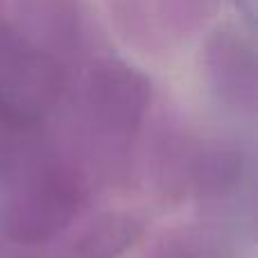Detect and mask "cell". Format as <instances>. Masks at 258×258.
Returning a JSON list of instances; mask_svg holds the SVG:
<instances>
[{"mask_svg":"<svg viewBox=\"0 0 258 258\" xmlns=\"http://www.w3.org/2000/svg\"><path fill=\"white\" fill-rule=\"evenodd\" d=\"M204 68L220 102L240 113L256 111V54L240 32L231 27L215 32L204 50Z\"/></svg>","mask_w":258,"mask_h":258,"instance_id":"4","label":"cell"},{"mask_svg":"<svg viewBox=\"0 0 258 258\" xmlns=\"http://www.w3.org/2000/svg\"><path fill=\"white\" fill-rule=\"evenodd\" d=\"M143 224L129 213H104L71 229L50 249L23 258H122L141 240Z\"/></svg>","mask_w":258,"mask_h":258,"instance_id":"5","label":"cell"},{"mask_svg":"<svg viewBox=\"0 0 258 258\" xmlns=\"http://www.w3.org/2000/svg\"><path fill=\"white\" fill-rule=\"evenodd\" d=\"M236 5H238V9H240V14L245 16L247 25L254 27V23H256V0H236Z\"/></svg>","mask_w":258,"mask_h":258,"instance_id":"7","label":"cell"},{"mask_svg":"<svg viewBox=\"0 0 258 258\" xmlns=\"http://www.w3.org/2000/svg\"><path fill=\"white\" fill-rule=\"evenodd\" d=\"M236 240L220 222H190L163 231L138 258H233Z\"/></svg>","mask_w":258,"mask_h":258,"instance_id":"6","label":"cell"},{"mask_svg":"<svg viewBox=\"0 0 258 258\" xmlns=\"http://www.w3.org/2000/svg\"><path fill=\"white\" fill-rule=\"evenodd\" d=\"M0 231L23 247H48L77 227L98 183L45 134L0 179Z\"/></svg>","mask_w":258,"mask_h":258,"instance_id":"2","label":"cell"},{"mask_svg":"<svg viewBox=\"0 0 258 258\" xmlns=\"http://www.w3.org/2000/svg\"><path fill=\"white\" fill-rule=\"evenodd\" d=\"M152 107L147 77L120 59L77 66L48 136L93 177L98 188L122 186L141 163Z\"/></svg>","mask_w":258,"mask_h":258,"instance_id":"1","label":"cell"},{"mask_svg":"<svg viewBox=\"0 0 258 258\" xmlns=\"http://www.w3.org/2000/svg\"><path fill=\"white\" fill-rule=\"evenodd\" d=\"M145 163L156 192L174 204L224 202L247 179V156L238 145L181 127L156 132Z\"/></svg>","mask_w":258,"mask_h":258,"instance_id":"3","label":"cell"}]
</instances>
